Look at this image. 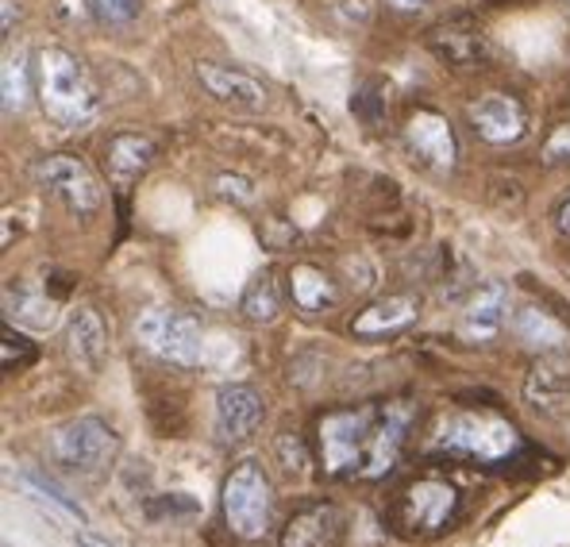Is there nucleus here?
Wrapping results in <instances>:
<instances>
[{
    "label": "nucleus",
    "mask_w": 570,
    "mask_h": 547,
    "mask_svg": "<svg viewBox=\"0 0 570 547\" xmlns=\"http://www.w3.org/2000/svg\"><path fill=\"white\" fill-rule=\"evenodd\" d=\"M120 451V436L100 417H73L50 432V456L70 475H100Z\"/></svg>",
    "instance_id": "39448f33"
},
{
    "label": "nucleus",
    "mask_w": 570,
    "mask_h": 547,
    "mask_svg": "<svg viewBox=\"0 0 570 547\" xmlns=\"http://www.w3.org/2000/svg\"><path fill=\"white\" fill-rule=\"evenodd\" d=\"M289 293H293V305L305 309V313H321L324 305L335 301L328 274L316 271V266H308V263H297L289 271Z\"/></svg>",
    "instance_id": "5701e85b"
},
{
    "label": "nucleus",
    "mask_w": 570,
    "mask_h": 547,
    "mask_svg": "<svg viewBox=\"0 0 570 547\" xmlns=\"http://www.w3.org/2000/svg\"><path fill=\"white\" fill-rule=\"evenodd\" d=\"M374 424H379V409L328 412L321 420V459L332 478L363 475L366 456H371Z\"/></svg>",
    "instance_id": "20e7f679"
},
{
    "label": "nucleus",
    "mask_w": 570,
    "mask_h": 547,
    "mask_svg": "<svg viewBox=\"0 0 570 547\" xmlns=\"http://www.w3.org/2000/svg\"><path fill=\"white\" fill-rule=\"evenodd\" d=\"M239 309H243V316H247L250 324H271V320H278V313H282L278 282H274L271 274L255 277V282L247 285V293H243Z\"/></svg>",
    "instance_id": "b1692460"
},
{
    "label": "nucleus",
    "mask_w": 570,
    "mask_h": 547,
    "mask_svg": "<svg viewBox=\"0 0 570 547\" xmlns=\"http://www.w3.org/2000/svg\"><path fill=\"white\" fill-rule=\"evenodd\" d=\"M4 31H12V0H4Z\"/></svg>",
    "instance_id": "7c9ffc66"
},
{
    "label": "nucleus",
    "mask_w": 570,
    "mask_h": 547,
    "mask_svg": "<svg viewBox=\"0 0 570 547\" xmlns=\"http://www.w3.org/2000/svg\"><path fill=\"white\" fill-rule=\"evenodd\" d=\"M200 86L208 89V97H216L220 105H236V108H263L266 105V86L258 78L232 66H216V62H200L197 66Z\"/></svg>",
    "instance_id": "dca6fc26"
},
{
    "label": "nucleus",
    "mask_w": 570,
    "mask_h": 547,
    "mask_svg": "<svg viewBox=\"0 0 570 547\" xmlns=\"http://www.w3.org/2000/svg\"><path fill=\"white\" fill-rule=\"evenodd\" d=\"M509 328H513V335L524 343V348L540 351V355L559 351L567 340V328L551 313H543V309H517L513 320H509Z\"/></svg>",
    "instance_id": "aec40b11"
},
{
    "label": "nucleus",
    "mask_w": 570,
    "mask_h": 547,
    "mask_svg": "<svg viewBox=\"0 0 570 547\" xmlns=\"http://www.w3.org/2000/svg\"><path fill=\"white\" fill-rule=\"evenodd\" d=\"M505 313H509V290L505 285H482V290L471 297L463 313V340L471 343H490L493 335L505 328Z\"/></svg>",
    "instance_id": "f3484780"
},
{
    "label": "nucleus",
    "mask_w": 570,
    "mask_h": 547,
    "mask_svg": "<svg viewBox=\"0 0 570 547\" xmlns=\"http://www.w3.org/2000/svg\"><path fill=\"white\" fill-rule=\"evenodd\" d=\"M543 158H548L551 166L570 163V124H559V128L551 131V139L543 143Z\"/></svg>",
    "instance_id": "cd10ccee"
},
{
    "label": "nucleus",
    "mask_w": 570,
    "mask_h": 547,
    "mask_svg": "<svg viewBox=\"0 0 570 547\" xmlns=\"http://www.w3.org/2000/svg\"><path fill=\"white\" fill-rule=\"evenodd\" d=\"M471 124L485 143H517L528 128V113L509 92H485L471 105Z\"/></svg>",
    "instance_id": "9d476101"
},
{
    "label": "nucleus",
    "mask_w": 570,
    "mask_h": 547,
    "mask_svg": "<svg viewBox=\"0 0 570 547\" xmlns=\"http://www.w3.org/2000/svg\"><path fill=\"white\" fill-rule=\"evenodd\" d=\"M0 92H4V113H23L31 97V81H28V58L16 50L4 58V74H0Z\"/></svg>",
    "instance_id": "a878e982"
},
{
    "label": "nucleus",
    "mask_w": 570,
    "mask_h": 547,
    "mask_svg": "<svg viewBox=\"0 0 570 547\" xmlns=\"http://www.w3.org/2000/svg\"><path fill=\"white\" fill-rule=\"evenodd\" d=\"M220 509L239 540H263L271 533L274 486L255 459H243L228 470V478L220 486Z\"/></svg>",
    "instance_id": "7ed1b4c3"
},
{
    "label": "nucleus",
    "mask_w": 570,
    "mask_h": 547,
    "mask_svg": "<svg viewBox=\"0 0 570 547\" xmlns=\"http://www.w3.org/2000/svg\"><path fill=\"white\" fill-rule=\"evenodd\" d=\"M459 509L455 486L440 482V478H421L405 490V525L421 528V533H440L451 525Z\"/></svg>",
    "instance_id": "1a4fd4ad"
},
{
    "label": "nucleus",
    "mask_w": 570,
    "mask_h": 547,
    "mask_svg": "<svg viewBox=\"0 0 570 547\" xmlns=\"http://www.w3.org/2000/svg\"><path fill=\"white\" fill-rule=\"evenodd\" d=\"M409 424H413V406H409V401H393V406L379 409V424H374V440H371V456H366L363 478H382L397 467Z\"/></svg>",
    "instance_id": "9b49d317"
},
{
    "label": "nucleus",
    "mask_w": 570,
    "mask_h": 547,
    "mask_svg": "<svg viewBox=\"0 0 570 547\" xmlns=\"http://www.w3.org/2000/svg\"><path fill=\"white\" fill-rule=\"evenodd\" d=\"M158 147L139 131H120V136L108 139V170L116 174L120 182H131L155 163Z\"/></svg>",
    "instance_id": "412c9836"
},
{
    "label": "nucleus",
    "mask_w": 570,
    "mask_h": 547,
    "mask_svg": "<svg viewBox=\"0 0 570 547\" xmlns=\"http://www.w3.org/2000/svg\"><path fill=\"white\" fill-rule=\"evenodd\" d=\"M343 528V517L332 501H308L282 528V547H332Z\"/></svg>",
    "instance_id": "2eb2a0df"
},
{
    "label": "nucleus",
    "mask_w": 570,
    "mask_h": 547,
    "mask_svg": "<svg viewBox=\"0 0 570 547\" xmlns=\"http://www.w3.org/2000/svg\"><path fill=\"white\" fill-rule=\"evenodd\" d=\"M78 544L81 547H108V544H100V540H89V536H78Z\"/></svg>",
    "instance_id": "2f4dec72"
},
{
    "label": "nucleus",
    "mask_w": 570,
    "mask_h": 547,
    "mask_svg": "<svg viewBox=\"0 0 570 547\" xmlns=\"http://www.w3.org/2000/svg\"><path fill=\"white\" fill-rule=\"evenodd\" d=\"M4 309H8V320H16V324H31V328H50L58 320L55 301H47V293L28 290V285H8Z\"/></svg>",
    "instance_id": "4be33fe9"
},
{
    "label": "nucleus",
    "mask_w": 570,
    "mask_h": 547,
    "mask_svg": "<svg viewBox=\"0 0 570 547\" xmlns=\"http://www.w3.org/2000/svg\"><path fill=\"white\" fill-rule=\"evenodd\" d=\"M517 448H521L517 428L501 417H490V412H455L428 440V451H435V456L474 462H505L517 456Z\"/></svg>",
    "instance_id": "f03ea898"
},
{
    "label": "nucleus",
    "mask_w": 570,
    "mask_h": 547,
    "mask_svg": "<svg viewBox=\"0 0 570 547\" xmlns=\"http://www.w3.org/2000/svg\"><path fill=\"white\" fill-rule=\"evenodd\" d=\"M31 178L55 193V197L78 216H94L97 208L105 205V189H100V182L94 178V170L73 155L39 158V163L31 166Z\"/></svg>",
    "instance_id": "0eeeda50"
},
{
    "label": "nucleus",
    "mask_w": 570,
    "mask_h": 547,
    "mask_svg": "<svg viewBox=\"0 0 570 547\" xmlns=\"http://www.w3.org/2000/svg\"><path fill=\"white\" fill-rule=\"evenodd\" d=\"M416 297L409 293H390V297H379L374 305H366L363 313L351 320V332L355 335H390V332H401L405 324L416 320Z\"/></svg>",
    "instance_id": "a211bd4d"
},
{
    "label": "nucleus",
    "mask_w": 570,
    "mask_h": 547,
    "mask_svg": "<svg viewBox=\"0 0 570 547\" xmlns=\"http://www.w3.org/2000/svg\"><path fill=\"white\" fill-rule=\"evenodd\" d=\"M16 482H20V486H23V490H28V494H36L39 501H50V505H55L58 512H66V517L81 520V525H86V520H89V512L81 509V505L73 501V498H70V494H66V490H58V486L50 482L47 475H39V470H20V475H16Z\"/></svg>",
    "instance_id": "393cba45"
},
{
    "label": "nucleus",
    "mask_w": 570,
    "mask_h": 547,
    "mask_svg": "<svg viewBox=\"0 0 570 547\" xmlns=\"http://www.w3.org/2000/svg\"><path fill=\"white\" fill-rule=\"evenodd\" d=\"M428 43L448 66H478L485 58V36L474 23H443L428 36Z\"/></svg>",
    "instance_id": "6ab92c4d"
},
{
    "label": "nucleus",
    "mask_w": 570,
    "mask_h": 547,
    "mask_svg": "<svg viewBox=\"0 0 570 547\" xmlns=\"http://www.w3.org/2000/svg\"><path fill=\"white\" fill-rule=\"evenodd\" d=\"M393 8H401V12H416V8H428L432 0H390Z\"/></svg>",
    "instance_id": "c756f323"
},
{
    "label": "nucleus",
    "mask_w": 570,
    "mask_h": 547,
    "mask_svg": "<svg viewBox=\"0 0 570 547\" xmlns=\"http://www.w3.org/2000/svg\"><path fill=\"white\" fill-rule=\"evenodd\" d=\"M524 398L532 409L556 412L570 406V359L559 355V351H548V355L535 359L532 374L524 382Z\"/></svg>",
    "instance_id": "4468645a"
},
{
    "label": "nucleus",
    "mask_w": 570,
    "mask_h": 547,
    "mask_svg": "<svg viewBox=\"0 0 570 547\" xmlns=\"http://www.w3.org/2000/svg\"><path fill=\"white\" fill-rule=\"evenodd\" d=\"M136 340L150 355L174 367H197L200 355H205L200 320H193L181 309H142L136 320Z\"/></svg>",
    "instance_id": "423d86ee"
},
{
    "label": "nucleus",
    "mask_w": 570,
    "mask_h": 547,
    "mask_svg": "<svg viewBox=\"0 0 570 547\" xmlns=\"http://www.w3.org/2000/svg\"><path fill=\"white\" fill-rule=\"evenodd\" d=\"M36 86L47 116L62 128H81L97 113V89L81 58L62 47H43L36 58Z\"/></svg>",
    "instance_id": "f257e3e1"
},
{
    "label": "nucleus",
    "mask_w": 570,
    "mask_h": 547,
    "mask_svg": "<svg viewBox=\"0 0 570 547\" xmlns=\"http://www.w3.org/2000/svg\"><path fill=\"white\" fill-rule=\"evenodd\" d=\"M556 224H559V232L563 235H570V197L559 205V213H556Z\"/></svg>",
    "instance_id": "c85d7f7f"
},
{
    "label": "nucleus",
    "mask_w": 570,
    "mask_h": 547,
    "mask_svg": "<svg viewBox=\"0 0 570 547\" xmlns=\"http://www.w3.org/2000/svg\"><path fill=\"white\" fill-rule=\"evenodd\" d=\"M405 143L424 166H435V170H451L459 155V143L451 124L443 120L440 113H416L409 116L405 124Z\"/></svg>",
    "instance_id": "f8f14e48"
},
{
    "label": "nucleus",
    "mask_w": 570,
    "mask_h": 547,
    "mask_svg": "<svg viewBox=\"0 0 570 547\" xmlns=\"http://www.w3.org/2000/svg\"><path fill=\"white\" fill-rule=\"evenodd\" d=\"M142 0H94V16L100 23H131L139 16Z\"/></svg>",
    "instance_id": "bb28decb"
},
{
    "label": "nucleus",
    "mask_w": 570,
    "mask_h": 547,
    "mask_svg": "<svg viewBox=\"0 0 570 547\" xmlns=\"http://www.w3.org/2000/svg\"><path fill=\"white\" fill-rule=\"evenodd\" d=\"M66 348H70V359L78 370L86 374H97L108 359V332L105 320L94 305H81L70 313V324H66Z\"/></svg>",
    "instance_id": "ddd939ff"
},
{
    "label": "nucleus",
    "mask_w": 570,
    "mask_h": 547,
    "mask_svg": "<svg viewBox=\"0 0 570 547\" xmlns=\"http://www.w3.org/2000/svg\"><path fill=\"white\" fill-rule=\"evenodd\" d=\"M266 417V401L255 385L247 382H228L216 390L213 401V432L224 448H236V443H247L250 436L258 432Z\"/></svg>",
    "instance_id": "6e6552de"
}]
</instances>
